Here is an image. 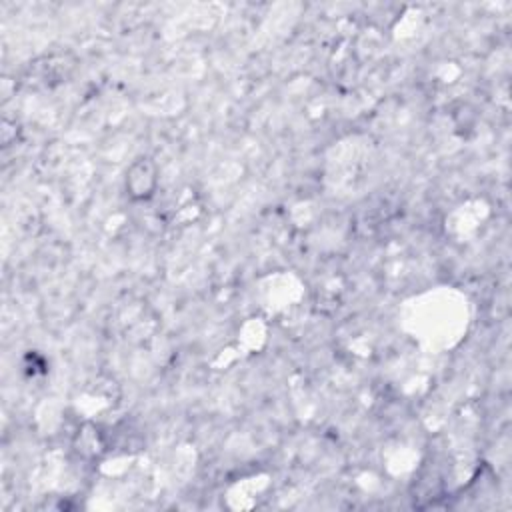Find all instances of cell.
Instances as JSON below:
<instances>
[{
	"label": "cell",
	"instance_id": "6da1fadb",
	"mask_svg": "<svg viewBox=\"0 0 512 512\" xmlns=\"http://www.w3.org/2000/svg\"><path fill=\"white\" fill-rule=\"evenodd\" d=\"M158 166L152 158L140 156L136 158L124 176V190L126 196L134 202H146L150 200L158 190Z\"/></svg>",
	"mask_w": 512,
	"mask_h": 512
}]
</instances>
